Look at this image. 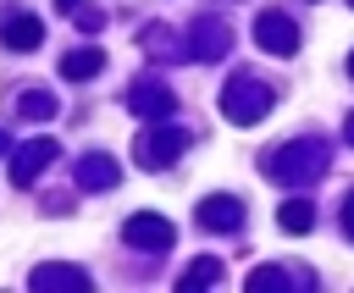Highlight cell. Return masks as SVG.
<instances>
[{
	"mask_svg": "<svg viewBox=\"0 0 354 293\" xmlns=\"http://www.w3.org/2000/svg\"><path fill=\"white\" fill-rule=\"evenodd\" d=\"M88 72H100V50H83L66 61V77H88Z\"/></svg>",
	"mask_w": 354,
	"mask_h": 293,
	"instance_id": "obj_1",
	"label": "cell"
},
{
	"mask_svg": "<svg viewBox=\"0 0 354 293\" xmlns=\"http://www.w3.org/2000/svg\"><path fill=\"white\" fill-rule=\"evenodd\" d=\"M282 221H288V227H310V205H288Z\"/></svg>",
	"mask_w": 354,
	"mask_h": 293,
	"instance_id": "obj_2",
	"label": "cell"
}]
</instances>
